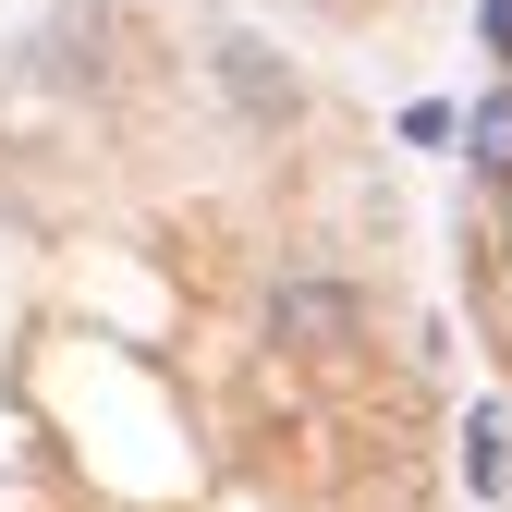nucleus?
<instances>
[{"mask_svg":"<svg viewBox=\"0 0 512 512\" xmlns=\"http://www.w3.org/2000/svg\"><path fill=\"white\" fill-rule=\"evenodd\" d=\"M269 330L293 342V354H342L366 317H354V293L342 281H281V305H269Z\"/></svg>","mask_w":512,"mask_h":512,"instance_id":"obj_1","label":"nucleus"},{"mask_svg":"<svg viewBox=\"0 0 512 512\" xmlns=\"http://www.w3.org/2000/svg\"><path fill=\"white\" fill-rule=\"evenodd\" d=\"M488 49H500V74H512V0H488Z\"/></svg>","mask_w":512,"mask_h":512,"instance_id":"obj_4","label":"nucleus"},{"mask_svg":"<svg viewBox=\"0 0 512 512\" xmlns=\"http://www.w3.org/2000/svg\"><path fill=\"white\" fill-rule=\"evenodd\" d=\"M464 135H476V159H488V171H512V98H488Z\"/></svg>","mask_w":512,"mask_h":512,"instance_id":"obj_2","label":"nucleus"},{"mask_svg":"<svg viewBox=\"0 0 512 512\" xmlns=\"http://www.w3.org/2000/svg\"><path fill=\"white\" fill-rule=\"evenodd\" d=\"M500 256H512V232H500Z\"/></svg>","mask_w":512,"mask_h":512,"instance_id":"obj_5","label":"nucleus"},{"mask_svg":"<svg viewBox=\"0 0 512 512\" xmlns=\"http://www.w3.org/2000/svg\"><path fill=\"white\" fill-rule=\"evenodd\" d=\"M464 476H476V488H500V415H476V427H464Z\"/></svg>","mask_w":512,"mask_h":512,"instance_id":"obj_3","label":"nucleus"}]
</instances>
